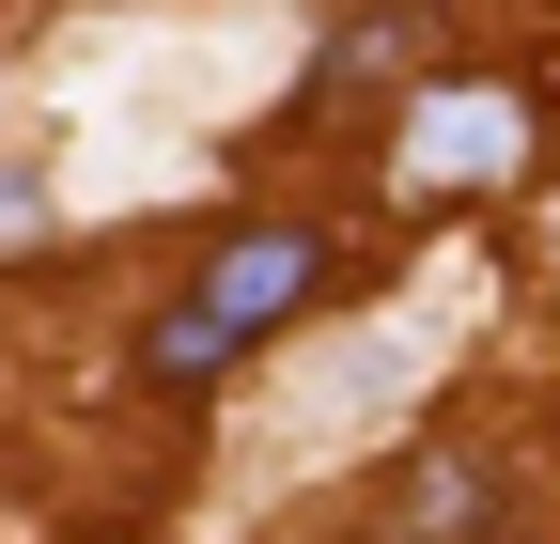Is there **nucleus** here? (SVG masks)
Masks as SVG:
<instances>
[{
	"instance_id": "obj_3",
	"label": "nucleus",
	"mask_w": 560,
	"mask_h": 544,
	"mask_svg": "<svg viewBox=\"0 0 560 544\" xmlns=\"http://www.w3.org/2000/svg\"><path fill=\"white\" fill-rule=\"evenodd\" d=\"M482 529V483H467V466H420V483H405V544H467Z\"/></svg>"
},
{
	"instance_id": "obj_1",
	"label": "nucleus",
	"mask_w": 560,
	"mask_h": 544,
	"mask_svg": "<svg viewBox=\"0 0 560 544\" xmlns=\"http://www.w3.org/2000/svg\"><path fill=\"white\" fill-rule=\"evenodd\" d=\"M312 281H327V234H312V218H249V234H219V264L156 311L140 374H156V389H219L280 311H312Z\"/></svg>"
},
{
	"instance_id": "obj_2",
	"label": "nucleus",
	"mask_w": 560,
	"mask_h": 544,
	"mask_svg": "<svg viewBox=\"0 0 560 544\" xmlns=\"http://www.w3.org/2000/svg\"><path fill=\"white\" fill-rule=\"evenodd\" d=\"M514 172H529V94L514 79H420L405 187H514Z\"/></svg>"
}]
</instances>
